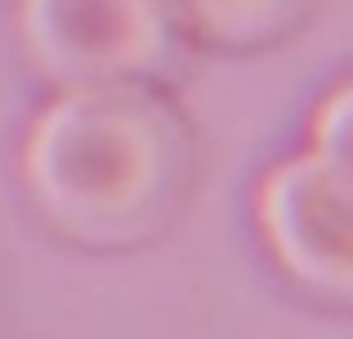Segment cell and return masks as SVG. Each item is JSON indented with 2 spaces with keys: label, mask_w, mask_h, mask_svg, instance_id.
<instances>
[{
  "label": "cell",
  "mask_w": 353,
  "mask_h": 339,
  "mask_svg": "<svg viewBox=\"0 0 353 339\" xmlns=\"http://www.w3.org/2000/svg\"><path fill=\"white\" fill-rule=\"evenodd\" d=\"M309 5L313 0H179L183 23L224 50H259L277 41L309 14Z\"/></svg>",
  "instance_id": "obj_4"
},
{
  "label": "cell",
  "mask_w": 353,
  "mask_h": 339,
  "mask_svg": "<svg viewBox=\"0 0 353 339\" xmlns=\"http://www.w3.org/2000/svg\"><path fill=\"white\" fill-rule=\"evenodd\" d=\"M304 157L318 166L331 192L353 210V80L336 85L318 103L309 121V152Z\"/></svg>",
  "instance_id": "obj_5"
},
{
  "label": "cell",
  "mask_w": 353,
  "mask_h": 339,
  "mask_svg": "<svg viewBox=\"0 0 353 339\" xmlns=\"http://www.w3.org/2000/svg\"><path fill=\"white\" fill-rule=\"evenodd\" d=\"M179 0H18L27 58L59 89L152 80L179 58Z\"/></svg>",
  "instance_id": "obj_2"
},
{
  "label": "cell",
  "mask_w": 353,
  "mask_h": 339,
  "mask_svg": "<svg viewBox=\"0 0 353 339\" xmlns=\"http://www.w3.org/2000/svg\"><path fill=\"white\" fill-rule=\"evenodd\" d=\"M188 125L143 80L63 89L23 148V174L54 228L85 245L157 237L188 188Z\"/></svg>",
  "instance_id": "obj_1"
},
{
  "label": "cell",
  "mask_w": 353,
  "mask_h": 339,
  "mask_svg": "<svg viewBox=\"0 0 353 339\" xmlns=\"http://www.w3.org/2000/svg\"><path fill=\"white\" fill-rule=\"evenodd\" d=\"M259 232L304 290L353 308V210L309 157L282 161L255 197Z\"/></svg>",
  "instance_id": "obj_3"
}]
</instances>
